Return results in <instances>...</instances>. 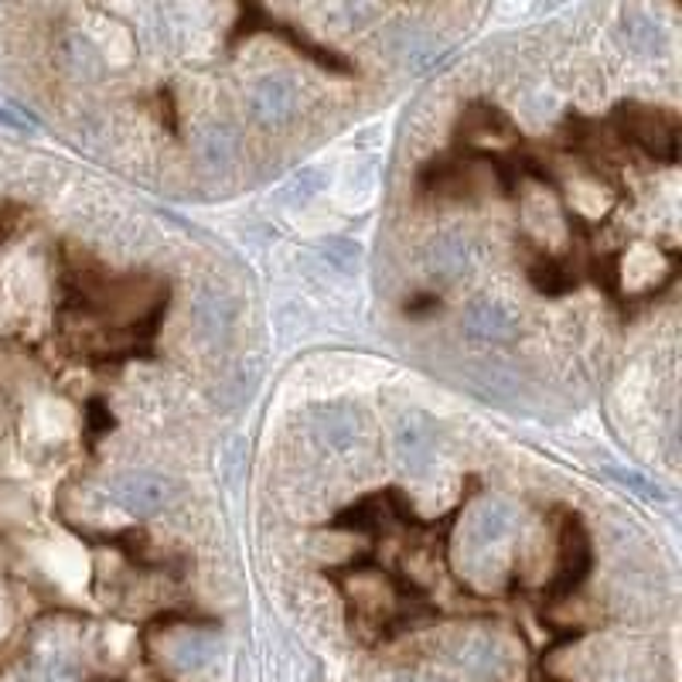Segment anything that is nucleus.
<instances>
[{
	"label": "nucleus",
	"mask_w": 682,
	"mask_h": 682,
	"mask_svg": "<svg viewBox=\"0 0 682 682\" xmlns=\"http://www.w3.org/2000/svg\"><path fill=\"white\" fill-rule=\"evenodd\" d=\"M614 124L624 133V140L638 144L648 157L659 161H675V144H679V127L669 113L638 106V103H624L614 109Z\"/></svg>",
	"instance_id": "1"
},
{
	"label": "nucleus",
	"mask_w": 682,
	"mask_h": 682,
	"mask_svg": "<svg viewBox=\"0 0 682 682\" xmlns=\"http://www.w3.org/2000/svg\"><path fill=\"white\" fill-rule=\"evenodd\" d=\"M590 563H593V550H590V536L584 529V522L577 516H571L560 529V560H556V577L553 584L546 587V597L560 601V597L574 593L587 574H590Z\"/></svg>",
	"instance_id": "2"
},
{
	"label": "nucleus",
	"mask_w": 682,
	"mask_h": 682,
	"mask_svg": "<svg viewBox=\"0 0 682 682\" xmlns=\"http://www.w3.org/2000/svg\"><path fill=\"white\" fill-rule=\"evenodd\" d=\"M106 498L117 508H124L127 516H151V511L167 505L170 481L151 471H127L117 481H109Z\"/></svg>",
	"instance_id": "3"
},
{
	"label": "nucleus",
	"mask_w": 682,
	"mask_h": 682,
	"mask_svg": "<svg viewBox=\"0 0 682 682\" xmlns=\"http://www.w3.org/2000/svg\"><path fill=\"white\" fill-rule=\"evenodd\" d=\"M519 310L498 297H478L465 307V331L478 341L505 345V341L519 338Z\"/></svg>",
	"instance_id": "4"
},
{
	"label": "nucleus",
	"mask_w": 682,
	"mask_h": 682,
	"mask_svg": "<svg viewBox=\"0 0 682 682\" xmlns=\"http://www.w3.org/2000/svg\"><path fill=\"white\" fill-rule=\"evenodd\" d=\"M301 109V90L294 75H267L252 90V117L263 127H283L297 117Z\"/></svg>",
	"instance_id": "5"
},
{
	"label": "nucleus",
	"mask_w": 682,
	"mask_h": 682,
	"mask_svg": "<svg viewBox=\"0 0 682 682\" xmlns=\"http://www.w3.org/2000/svg\"><path fill=\"white\" fill-rule=\"evenodd\" d=\"M511 529H516V516H511V508L502 505V502H485L468 522L471 553H485V550L502 546L505 539L511 536Z\"/></svg>",
	"instance_id": "6"
},
{
	"label": "nucleus",
	"mask_w": 682,
	"mask_h": 682,
	"mask_svg": "<svg viewBox=\"0 0 682 682\" xmlns=\"http://www.w3.org/2000/svg\"><path fill=\"white\" fill-rule=\"evenodd\" d=\"M474 246L461 233H440L431 246H426V263L437 280H458L471 270Z\"/></svg>",
	"instance_id": "7"
},
{
	"label": "nucleus",
	"mask_w": 682,
	"mask_h": 682,
	"mask_svg": "<svg viewBox=\"0 0 682 682\" xmlns=\"http://www.w3.org/2000/svg\"><path fill=\"white\" fill-rule=\"evenodd\" d=\"M458 666L474 675V679H485V682H495L508 672V651L489 638V635H478V638H468L461 648H458Z\"/></svg>",
	"instance_id": "8"
},
{
	"label": "nucleus",
	"mask_w": 682,
	"mask_h": 682,
	"mask_svg": "<svg viewBox=\"0 0 682 682\" xmlns=\"http://www.w3.org/2000/svg\"><path fill=\"white\" fill-rule=\"evenodd\" d=\"M315 431L328 447L345 450L358 440V413L349 407H325L315 416Z\"/></svg>",
	"instance_id": "9"
},
{
	"label": "nucleus",
	"mask_w": 682,
	"mask_h": 682,
	"mask_svg": "<svg viewBox=\"0 0 682 682\" xmlns=\"http://www.w3.org/2000/svg\"><path fill=\"white\" fill-rule=\"evenodd\" d=\"M396 444H400V458L407 461V468L420 471L426 461H431V450H434V437H431V426H426L420 416H407L400 434H396Z\"/></svg>",
	"instance_id": "10"
},
{
	"label": "nucleus",
	"mask_w": 682,
	"mask_h": 682,
	"mask_svg": "<svg viewBox=\"0 0 682 682\" xmlns=\"http://www.w3.org/2000/svg\"><path fill=\"white\" fill-rule=\"evenodd\" d=\"M236 133L230 127H205L202 133H198V157H202L209 167H230L233 157H236Z\"/></svg>",
	"instance_id": "11"
},
{
	"label": "nucleus",
	"mask_w": 682,
	"mask_h": 682,
	"mask_svg": "<svg viewBox=\"0 0 682 682\" xmlns=\"http://www.w3.org/2000/svg\"><path fill=\"white\" fill-rule=\"evenodd\" d=\"M212 656H215V645L202 635H188L170 648V659H175V666H181V669H202L212 662Z\"/></svg>",
	"instance_id": "12"
},
{
	"label": "nucleus",
	"mask_w": 682,
	"mask_h": 682,
	"mask_svg": "<svg viewBox=\"0 0 682 682\" xmlns=\"http://www.w3.org/2000/svg\"><path fill=\"white\" fill-rule=\"evenodd\" d=\"M624 38H628L632 48L638 51H656L662 48V32H659V24L645 17V14H628L624 17Z\"/></svg>",
	"instance_id": "13"
},
{
	"label": "nucleus",
	"mask_w": 682,
	"mask_h": 682,
	"mask_svg": "<svg viewBox=\"0 0 682 682\" xmlns=\"http://www.w3.org/2000/svg\"><path fill=\"white\" fill-rule=\"evenodd\" d=\"M69 62L75 66V72L90 75V72L99 69V55H96V48L85 42V38H72L69 42Z\"/></svg>",
	"instance_id": "14"
}]
</instances>
